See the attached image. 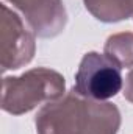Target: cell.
I'll return each mask as SVG.
<instances>
[{"instance_id":"obj_1","label":"cell","mask_w":133,"mask_h":134,"mask_svg":"<svg viewBox=\"0 0 133 134\" xmlns=\"http://www.w3.org/2000/svg\"><path fill=\"white\" fill-rule=\"evenodd\" d=\"M122 89L121 63L105 53L89 52L75 73V91L93 100L113 98Z\"/></svg>"}]
</instances>
